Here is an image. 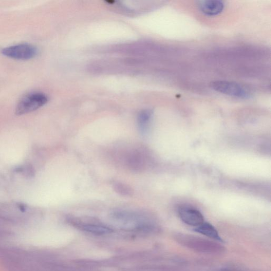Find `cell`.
<instances>
[{"label":"cell","instance_id":"6","mask_svg":"<svg viewBox=\"0 0 271 271\" xmlns=\"http://www.w3.org/2000/svg\"><path fill=\"white\" fill-rule=\"evenodd\" d=\"M180 219L186 224L198 227L204 222V217L198 210L190 207L183 206L179 209Z\"/></svg>","mask_w":271,"mask_h":271},{"label":"cell","instance_id":"8","mask_svg":"<svg viewBox=\"0 0 271 271\" xmlns=\"http://www.w3.org/2000/svg\"><path fill=\"white\" fill-rule=\"evenodd\" d=\"M72 221L74 224L81 229L88 233L96 235H104L111 233L113 230L110 228L97 223H84L73 219Z\"/></svg>","mask_w":271,"mask_h":271},{"label":"cell","instance_id":"2","mask_svg":"<svg viewBox=\"0 0 271 271\" xmlns=\"http://www.w3.org/2000/svg\"><path fill=\"white\" fill-rule=\"evenodd\" d=\"M174 239L181 245L198 253L220 255L226 252L225 247L221 244L195 235L179 233L174 236Z\"/></svg>","mask_w":271,"mask_h":271},{"label":"cell","instance_id":"5","mask_svg":"<svg viewBox=\"0 0 271 271\" xmlns=\"http://www.w3.org/2000/svg\"><path fill=\"white\" fill-rule=\"evenodd\" d=\"M36 47L28 44H22L7 47L3 54L9 57L19 60H28L37 55Z\"/></svg>","mask_w":271,"mask_h":271},{"label":"cell","instance_id":"7","mask_svg":"<svg viewBox=\"0 0 271 271\" xmlns=\"http://www.w3.org/2000/svg\"><path fill=\"white\" fill-rule=\"evenodd\" d=\"M198 6L202 13L208 16H217L222 13L225 8L224 3L218 0L200 2Z\"/></svg>","mask_w":271,"mask_h":271},{"label":"cell","instance_id":"12","mask_svg":"<svg viewBox=\"0 0 271 271\" xmlns=\"http://www.w3.org/2000/svg\"><path fill=\"white\" fill-rule=\"evenodd\" d=\"M17 171L28 178L33 177L34 175V171L30 165H26L18 168L17 169Z\"/></svg>","mask_w":271,"mask_h":271},{"label":"cell","instance_id":"9","mask_svg":"<svg viewBox=\"0 0 271 271\" xmlns=\"http://www.w3.org/2000/svg\"><path fill=\"white\" fill-rule=\"evenodd\" d=\"M153 112L149 109L141 111L137 118V125L139 132L144 134L147 133L150 124Z\"/></svg>","mask_w":271,"mask_h":271},{"label":"cell","instance_id":"4","mask_svg":"<svg viewBox=\"0 0 271 271\" xmlns=\"http://www.w3.org/2000/svg\"><path fill=\"white\" fill-rule=\"evenodd\" d=\"M211 86L215 91L229 96L241 99H247L251 97V92L248 89L235 82L216 81L212 83Z\"/></svg>","mask_w":271,"mask_h":271},{"label":"cell","instance_id":"11","mask_svg":"<svg viewBox=\"0 0 271 271\" xmlns=\"http://www.w3.org/2000/svg\"><path fill=\"white\" fill-rule=\"evenodd\" d=\"M113 190L117 193L125 197H131L134 194L132 188L120 182H115L112 184Z\"/></svg>","mask_w":271,"mask_h":271},{"label":"cell","instance_id":"3","mask_svg":"<svg viewBox=\"0 0 271 271\" xmlns=\"http://www.w3.org/2000/svg\"><path fill=\"white\" fill-rule=\"evenodd\" d=\"M48 100V97L43 93H30L18 103L16 113L20 115L33 112L43 107Z\"/></svg>","mask_w":271,"mask_h":271},{"label":"cell","instance_id":"10","mask_svg":"<svg viewBox=\"0 0 271 271\" xmlns=\"http://www.w3.org/2000/svg\"><path fill=\"white\" fill-rule=\"evenodd\" d=\"M195 231L211 239L219 242L222 241L216 229L209 223L204 222L202 225L196 227Z\"/></svg>","mask_w":271,"mask_h":271},{"label":"cell","instance_id":"1","mask_svg":"<svg viewBox=\"0 0 271 271\" xmlns=\"http://www.w3.org/2000/svg\"><path fill=\"white\" fill-rule=\"evenodd\" d=\"M111 218L121 228L128 230L152 231L158 229L157 222L152 217L137 212L117 210L112 212Z\"/></svg>","mask_w":271,"mask_h":271}]
</instances>
